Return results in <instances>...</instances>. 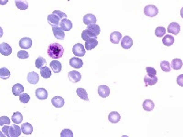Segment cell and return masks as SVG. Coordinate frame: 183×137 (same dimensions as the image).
I'll list each match as a JSON object with an SVG mask.
<instances>
[{
	"mask_svg": "<svg viewBox=\"0 0 183 137\" xmlns=\"http://www.w3.org/2000/svg\"><path fill=\"white\" fill-rule=\"evenodd\" d=\"M121 38H122V35H121V32L119 31H114L110 35V41L114 44H118Z\"/></svg>",
	"mask_w": 183,
	"mask_h": 137,
	"instance_id": "obj_16",
	"label": "cell"
},
{
	"mask_svg": "<svg viewBox=\"0 0 183 137\" xmlns=\"http://www.w3.org/2000/svg\"><path fill=\"white\" fill-rule=\"evenodd\" d=\"M24 92V87L20 83H17L12 87V92L15 96H19L23 93Z\"/></svg>",
	"mask_w": 183,
	"mask_h": 137,
	"instance_id": "obj_21",
	"label": "cell"
},
{
	"mask_svg": "<svg viewBox=\"0 0 183 137\" xmlns=\"http://www.w3.org/2000/svg\"><path fill=\"white\" fill-rule=\"evenodd\" d=\"M19 101L22 103H28L30 101V97L28 93H22L21 95H19Z\"/></svg>",
	"mask_w": 183,
	"mask_h": 137,
	"instance_id": "obj_38",
	"label": "cell"
},
{
	"mask_svg": "<svg viewBox=\"0 0 183 137\" xmlns=\"http://www.w3.org/2000/svg\"><path fill=\"white\" fill-rule=\"evenodd\" d=\"M174 40H175V38H174L171 35H166V36L163 38V39H162V42H163V44H164L165 46L170 47V46H172V44L174 43Z\"/></svg>",
	"mask_w": 183,
	"mask_h": 137,
	"instance_id": "obj_29",
	"label": "cell"
},
{
	"mask_svg": "<svg viewBox=\"0 0 183 137\" xmlns=\"http://www.w3.org/2000/svg\"><path fill=\"white\" fill-rule=\"evenodd\" d=\"M182 78H183V75H180L179 77H178V79H177V83L181 86V87H182L183 86V81H182Z\"/></svg>",
	"mask_w": 183,
	"mask_h": 137,
	"instance_id": "obj_46",
	"label": "cell"
},
{
	"mask_svg": "<svg viewBox=\"0 0 183 137\" xmlns=\"http://www.w3.org/2000/svg\"><path fill=\"white\" fill-rule=\"evenodd\" d=\"M21 130H22V133L26 135H29L32 134L33 132V126L28 124V123H26V124H23L22 126H21Z\"/></svg>",
	"mask_w": 183,
	"mask_h": 137,
	"instance_id": "obj_24",
	"label": "cell"
},
{
	"mask_svg": "<svg viewBox=\"0 0 183 137\" xmlns=\"http://www.w3.org/2000/svg\"><path fill=\"white\" fill-rule=\"evenodd\" d=\"M52 32H53V35L55 36V38L57 39H61V40H63L64 38H65V33L64 31L59 27H52Z\"/></svg>",
	"mask_w": 183,
	"mask_h": 137,
	"instance_id": "obj_5",
	"label": "cell"
},
{
	"mask_svg": "<svg viewBox=\"0 0 183 137\" xmlns=\"http://www.w3.org/2000/svg\"><path fill=\"white\" fill-rule=\"evenodd\" d=\"M40 75L42 76V78L44 79H49L51 76V70H50V68L44 66L40 69Z\"/></svg>",
	"mask_w": 183,
	"mask_h": 137,
	"instance_id": "obj_30",
	"label": "cell"
},
{
	"mask_svg": "<svg viewBox=\"0 0 183 137\" xmlns=\"http://www.w3.org/2000/svg\"><path fill=\"white\" fill-rule=\"evenodd\" d=\"M9 137H15V130H14V126H10V129H9Z\"/></svg>",
	"mask_w": 183,
	"mask_h": 137,
	"instance_id": "obj_47",
	"label": "cell"
},
{
	"mask_svg": "<svg viewBox=\"0 0 183 137\" xmlns=\"http://www.w3.org/2000/svg\"><path fill=\"white\" fill-rule=\"evenodd\" d=\"M12 122L16 124H19L22 121H23V115L19 113V112H17L15 113L13 115H12V118H11Z\"/></svg>",
	"mask_w": 183,
	"mask_h": 137,
	"instance_id": "obj_31",
	"label": "cell"
},
{
	"mask_svg": "<svg viewBox=\"0 0 183 137\" xmlns=\"http://www.w3.org/2000/svg\"><path fill=\"white\" fill-rule=\"evenodd\" d=\"M73 52L76 57H84L86 54V49L84 46L81 43H77L73 48Z\"/></svg>",
	"mask_w": 183,
	"mask_h": 137,
	"instance_id": "obj_3",
	"label": "cell"
},
{
	"mask_svg": "<svg viewBox=\"0 0 183 137\" xmlns=\"http://www.w3.org/2000/svg\"><path fill=\"white\" fill-rule=\"evenodd\" d=\"M47 52H48V55L51 59H60V58H62L63 56V54H64V49L59 43H51L48 47Z\"/></svg>",
	"mask_w": 183,
	"mask_h": 137,
	"instance_id": "obj_1",
	"label": "cell"
},
{
	"mask_svg": "<svg viewBox=\"0 0 183 137\" xmlns=\"http://www.w3.org/2000/svg\"><path fill=\"white\" fill-rule=\"evenodd\" d=\"M36 96L39 100H46L48 98V92L43 88H39L36 91Z\"/></svg>",
	"mask_w": 183,
	"mask_h": 137,
	"instance_id": "obj_22",
	"label": "cell"
},
{
	"mask_svg": "<svg viewBox=\"0 0 183 137\" xmlns=\"http://www.w3.org/2000/svg\"><path fill=\"white\" fill-rule=\"evenodd\" d=\"M0 53L3 56H8L12 53V48L7 43L0 44Z\"/></svg>",
	"mask_w": 183,
	"mask_h": 137,
	"instance_id": "obj_10",
	"label": "cell"
},
{
	"mask_svg": "<svg viewBox=\"0 0 183 137\" xmlns=\"http://www.w3.org/2000/svg\"><path fill=\"white\" fill-rule=\"evenodd\" d=\"M86 29L89 30V31H91L93 35H95V36H98V35L100 34V32H101L100 27H99L98 25H96V24H92V25L87 26V28H86Z\"/></svg>",
	"mask_w": 183,
	"mask_h": 137,
	"instance_id": "obj_28",
	"label": "cell"
},
{
	"mask_svg": "<svg viewBox=\"0 0 183 137\" xmlns=\"http://www.w3.org/2000/svg\"><path fill=\"white\" fill-rule=\"evenodd\" d=\"M50 69H52V70H53L54 73H59V72H61V70H62V63H61L60 61H58V60H55V59H54L53 61L50 62Z\"/></svg>",
	"mask_w": 183,
	"mask_h": 137,
	"instance_id": "obj_17",
	"label": "cell"
},
{
	"mask_svg": "<svg viewBox=\"0 0 183 137\" xmlns=\"http://www.w3.org/2000/svg\"><path fill=\"white\" fill-rule=\"evenodd\" d=\"M82 38H83L84 40H85V41H86V40L90 39V38H97V36L93 35L91 31H89V30L85 29V30H84V31H83V33H82Z\"/></svg>",
	"mask_w": 183,
	"mask_h": 137,
	"instance_id": "obj_32",
	"label": "cell"
},
{
	"mask_svg": "<svg viewBox=\"0 0 183 137\" xmlns=\"http://www.w3.org/2000/svg\"><path fill=\"white\" fill-rule=\"evenodd\" d=\"M96 17L94 15L92 14H86L84 16V23L87 26L89 25H92V24H95L96 23Z\"/></svg>",
	"mask_w": 183,
	"mask_h": 137,
	"instance_id": "obj_19",
	"label": "cell"
},
{
	"mask_svg": "<svg viewBox=\"0 0 183 137\" xmlns=\"http://www.w3.org/2000/svg\"><path fill=\"white\" fill-rule=\"evenodd\" d=\"M27 79H28V81L30 83V84H37L38 82H39V74L37 73V72H35V71H32V72H29L28 74V77H27Z\"/></svg>",
	"mask_w": 183,
	"mask_h": 137,
	"instance_id": "obj_14",
	"label": "cell"
},
{
	"mask_svg": "<svg viewBox=\"0 0 183 137\" xmlns=\"http://www.w3.org/2000/svg\"><path fill=\"white\" fill-rule=\"evenodd\" d=\"M181 31V26L176 23V22H172L169 25L168 27V32L173 35H178Z\"/></svg>",
	"mask_w": 183,
	"mask_h": 137,
	"instance_id": "obj_6",
	"label": "cell"
},
{
	"mask_svg": "<svg viewBox=\"0 0 183 137\" xmlns=\"http://www.w3.org/2000/svg\"><path fill=\"white\" fill-rule=\"evenodd\" d=\"M32 46V39L29 38H23L19 40V47L23 49H28Z\"/></svg>",
	"mask_w": 183,
	"mask_h": 137,
	"instance_id": "obj_8",
	"label": "cell"
},
{
	"mask_svg": "<svg viewBox=\"0 0 183 137\" xmlns=\"http://www.w3.org/2000/svg\"><path fill=\"white\" fill-rule=\"evenodd\" d=\"M51 103L55 108H62L64 106V99L61 96H54L51 100Z\"/></svg>",
	"mask_w": 183,
	"mask_h": 137,
	"instance_id": "obj_9",
	"label": "cell"
},
{
	"mask_svg": "<svg viewBox=\"0 0 183 137\" xmlns=\"http://www.w3.org/2000/svg\"><path fill=\"white\" fill-rule=\"evenodd\" d=\"M76 93L77 95L79 96V98H81L82 100H84V101H89V98H88V94H87V92L83 89V88H78L76 90Z\"/></svg>",
	"mask_w": 183,
	"mask_h": 137,
	"instance_id": "obj_26",
	"label": "cell"
},
{
	"mask_svg": "<svg viewBox=\"0 0 183 137\" xmlns=\"http://www.w3.org/2000/svg\"><path fill=\"white\" fill-rule=\"evenodd\" d=\"M61 137H73V133L70 129H64L61 133Z\"/></svg>",
	"mask_w": 183,
	"mask_h": 137,
	"instance_id": "obj_41",
	"label": "cell"
},
{
	"mask_svg": "<svg viewBox=\"0 0 183 137\" xmlns=\"http://www.w3.org/2000/svg\"><path fill=\"white\" fill-rule=\"evenodd\" d=\"M14 126V130H15V137H18L20 136V135H21V133H22V130H21V127H19L17 124H15V125H13Z\"/></svg>",
	"mask_w": 183,
	"mask_h": 137,
	"instance_id": "obj_44",
	"label": "cell"
},
{
	"mask_svg": "<svg viewBox=\"0 0 183 137\" xmlns=\"http://www.w3.org/2000/svg\"><path fill=\"white\" fill-rule=\"evenodd\" d=\"M182 60L180 59H174L172 61H171V68L175 70H179L182 68Z\"/></svg>",
	"mask_w": 183,
	"mask_h": 137,
	"instance_id": "obj_27",
	"label": "cell"
},
{
	"mask_svg": "<svg viewBox=\"0 0 183 137\" xmlns=\"http://www.w3.org/2000/svg\"><path fill=\"white\" fill-rule=\"evenodd\" d=\"M144 82L147 86L149 85H155L158 82V77L157 76H145L144 77Z\"/></svg>",
	"mask_w": 183,
	"mask_h": 137,
	"instance_id": "obj_23",
	"label": "cell"
},
{
	"mask_svg": "<svg viewBox=\"0 0 183 137\" xmlns=\"http://www.w3.org/2000/svg\"><path fill=\"white\" fill-rule=\"evenodd\" d=\"M70 65L74 69H81L84 66V61L81 59H79L78 57L72 58L70 59Z\"/></svg>",
	"mask_w": 183,
	"mask_h": 137,
	"instance_id": "obj_13",
	"label": "cell"
},
{
	"mask_svg": "<svg viewBox=\"0 0 183 137\" xmlns=\"http://www.w3.org/2000/svg\"><path fill=\"white\" fill-rule=\"evenodd\" d=\"M98 94L102 97V98H106L109 96L110 94V89L108 86L106 85H100L98 87Z\"/></svg>",
	"mask_w": 183,
	"mask_h": 137,
	"instance_id": "obj_11",
	"label": "cell"
},
{
	"mask_svg": "<svg viewBox=\"0 0 183 137\" xmlns=\"http://www.w3.org/2000/svg\"><path fill=\"white\" fill-rule=\"evenodd\" d=\"M10 75H11V73H10V71H9L6 68L3 67V68L0 69V78H1L2 80H6V79H8V78L10 77Z\"/></svg>",
	"mask_w": 183,
	"mask_h": 137,
	"instance_id": "obj_34",
	"label": "cell"
},
{
	"mask_svg": "<svg viewBox=\"0 0 183 137\" xmlns=\"http://www.w3.org/2000/svg\"><path fill=\"white\" fill-rule=\"evenodd\" d=\"M142 106H143V109L145 111H147V112H151L155 108V104H154V103L151 100H146V101H144Z\"/></svg>",
	"mask_w": 183,
	"mask_h": 137,
	"instance_id": "obj_25",
	"label": "cell"
},
{
	"mask_svg": "<svg viewBox=\"0 0 183 137\" xmlns=\"http://www.w3.org/2000/svg\"><path fill=\"white\" fill-rule=\"evenodd\" d=\"M97 45H98V40H97V38H90V39L86 40L84 48H85L86 50H92V49H94Z\"/></svg>",
	"mask_w": 183,
	"mask_h": 137,
	"instance_id": "obj_20",
	"label": "cell"
},
{
	"mask_svg": "<svg viewBox=\"0 0 183 137\" xmlns=\"http://www.w3.org/2000/svg\"><path fill=\"white\" fill-rule=\"evenodd\" d=\"M15 4H16V6L18 9H20V10H26L28 7V4L27 1H18V0H16Z\"/></svg>",
	"mask_w": 183,
	"mask_h": 137,
	"instance_id": "obj_33",
	"label": "cell"
},
{
	"mask_svg": "<svg viewBox=\"0 0 183 137\" xmlns=\"http://www.w3.org/2000/svg\"><path fill=\"white\" fill-rule=\"evenodd\" d=\"M10 124V119L7 116H1L0 117V125L4 126V125H8Z\"/></svg>",
	"mask_w": 183,
	"mask_h": 137,
	"instance_id": "obj_40",
	"label": "cell"
},
{
	"mask_svg": "<svg viewBox=\"0 0 183 137\" xmlns=\"http://www.w3.org/2000/svg\"><path fill=\"white\" fill-rule=\"evenodd\" d=\"M52 14H53V15H56V16H59L60 18H62V19H64V18H66V17H67V15H66L65 13H63V12L60 11V10H53Z\"/></svg>",
	"mask_w": 183,
	"mask_h": 137,
	"instance_id": "obj_42",
	"label": "cell"
},
{
	"mask_svg": "<svg viewBox=\"0 0 183 137\" xmlns=\"http://www.w3.org/2000/svg\"><path fill=\"white\" fill-rule=\"evenodd\" d=\"M159 13V9L156 5H147L145 8H144V14L147 16H149V17H154L158 15Z\"/></svg>",
	"mask_w": 183,
	"mask_h": 137,
	"instance_id": "obj_2",
	"label": "cell"
},
{
	"mask_svg": "<svg viewBox=\"0 0 183 137\" xmlns=\"http://www.w3.org/2000/svg\"><path fill=\"white\" fill-rule=\"evenodd\" d=\"M165 33H166V29L163 27H158L156 28V30H155V34L159 38H161V37L165 36Z\"/></svg>",
	"mask_w": 183,
	"mask_h": 137,
	"instance_id": "obj_37",
	"label": "cell"
},
{
	"mask_svg": "<svg viewBox=\"0 0 183 137\" xmlns=\"http://www.w3.org/2000/svg\"><path fill=\"white\" fill-rule=\"evenodd\" d=\"M108 120L112 124H117L121 120V116L117 112H112L108 115Z\"/></svg>",
	"mask_w": 183,
	"mask_h": 137,
	"instance_id": "obj_18",
	"label": "cell"
},
{
	"mask_svg": "<svg viewBox=\"0 0 183 137\" xmlns=\"http://www.w3.org/2000/svg\"><path fill=\"white\" fill-rule=\"evenodd\" d=\"M17 57L20 59H26L29 57V54L26 51V50H19L17 52Z\"/></svg>",
	"mask_w": 183,
	"mask_h": 137,
	"instance_id": "obj_39",
	"label": "cell"
},
{
	"mask_svg": "<svg viewBox=\"0 0 183 137\" xmlns=\"http://www.w3.org/2000/svg\"><path fill=\"white\" fill-rule=\"evenodd\" d=\"M121 46H122V48L125 49H130V48L133 46V40H132V38H131L130 37H128V36L124 37V38H122V40H121Z\"/></svg>",
	"mask_w": 183,
	"mask_h": 137,
	"instance_id": "obj_12",
	"label": "cell"
},
{
	"mask_svg": "<svg viewBox=\"0 0 183 137\" xmlns=\"http://www.w3.org/2000/svg\"><path fill=\"white\" fill-rule=\"evenodd\" d=\"M9 129H10V126H5L2 127V133L4 134L5 136H9Z\"/></svg>",
	"mask_w": 183,
	"mask_h": 137,
	"instance_id": "obj_45",
	"label": "cell"
},
{
	"mask_svg": "<svg viewBox=\"0 0 183 137\" xmlns=\"http://www.w3.org/2000/svg\"><path fill=\"white\" fill-rule=\"evenodd\" d=\"M60 17L58 16H56V15H53V14H50V15H49L48 16V17H47V20H48V22L50 23V25H51L52 27H57L59 24H60Z\"/></svg>",
	"mask_w": 183,
	"mask_h": 137,
	"instance_id": "obj_15",
	"label": "cell"
},
{
	"mask_svg": "<svg viewBox=\"0 0 183 137\" xmlns=\"http://www.w3.org/2000/svg\"><path fill=\"white\" fill-rule=\"evenodd\" d=\"M160 68L163 71L165 72H170L171 70V68H170V64L169 61L167 60H163L160 62Z\"/></svg>",
	"mask_w": 183,
	"mask_h": 137,
	"instance_id": "obj_36",
	"label": "cell"
},
{
	"mask_svg": "<svg viewBox=\"0 0 183 137\" xmlns=\"http://www.w3.org/2000/svg\"><path fill=\"white\" fill-rule=\"evenodd\" d=\"M1 4H2V5H3V4H4V5H5V4H6V1H5V2L1 1Z\"/></svg>",
	"mask_w": 183,
	"mask_h": 137,
	"instance_id": "obj_48",
	"label": "cell"
},
{
	"mask_svg": "<svg viewBox=\"0 0 183 137\" xmlns=\"http://www.w3.org/2000/svg\"><path fill=\"white\" fill-rule=\"evenodd\" d=\"M146 70H147V73L148 76H156L157 75V70L152 67H147Z\"/></svg>",
	"mask_w": 183,
	"mask_h": 137,
	"instance_id": "obj_43",
	"label": "cell"
},
{
	"mask_svg": "<svg viewBox=\"0 0 183 137\" xmlns=\"http://www.w3.org/2000/svg\"><path fill=\"white\" fill-rule=\"evenodd\" d=\"M60 27L63 31H70L73 27V23L71 20H69L67 18L62 19V21L60 22Z\"/></svg>",
	"mask_w": 183,
	"mask_h": 137,
	"instance_id": "obj_7",
	"label": "cell"
},
{
	"mask_svg": "<svg viewBox=\"0 0 183 137\" xmlns=\"http://www.w3.org/2000/svg\"><path fill=\"white\" fill-rule=\"evenodd\" d=\"M46 65V59H44V58H42V57H39L37 59H36V61H35V66H36V68H38V69H41L42 67H44Z\"/></svg>",
	"mask_w": 183,
	"mask_h": 137,
	"instance_id": "obj_35",
	"label": "cell"
},
{
	"mask_svg": "<svg viewBox=\"0 0 183 137\" xmlns=\"http://www.w3.org/2000/svg\"><path fill=\"white\" fill-rule=\"evenodd\" d=\"M68 78H69V80H70L72 82L77 83V82H79V81L82 80V75H81V73L78 72V71L73 70V71H70V72L68 73Z\"/></svg>",
	"mask_w": 183,
	"mask_h": 137,
	"instance_id": "obj_4",
	"label": "cell"
}]
</instances>
